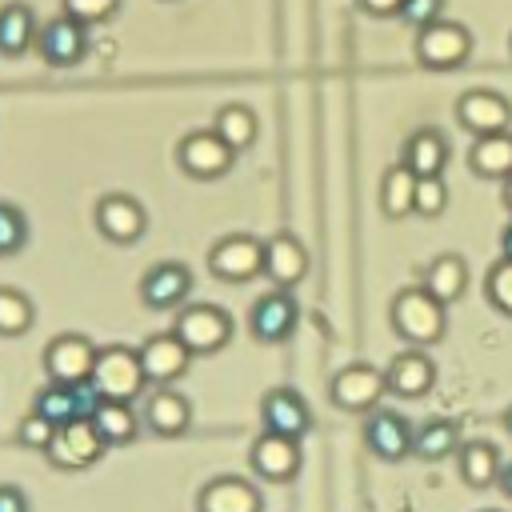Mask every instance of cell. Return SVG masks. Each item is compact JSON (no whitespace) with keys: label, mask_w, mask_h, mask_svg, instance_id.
Returning a JSON list of instances; mask_svg holds the SVG:
<instances>
[{"label":"cell","mask_w":512,"mask_h":512,"mask_svg":"<svg viewBox=\"0 0 512 512\" xmlns=\"http://www.w3.org/2000/svg\"><path fill=\"white\" fill-rule=\"evenodd\" d=\"M388 324L408 348H432L448 332V304H440L424 284H412L392 296Z\"/></svg>","instance_id":"obj_1"},{"label":"cell","mask_w":512,"mask_h":512,"mask_svg":"<svg viewBox=\"0 0 512 512\" xmlns=\"http://www.w3.org/2000/svg\"><path fill=\"white\" fill-rule=\"evenodd\" d=\"M172 332L184 340V348L192 356H216L220 348H228L236 324L220 304H184V308H176Z\"/></svg>","instance_id":"obj_2"},{"label":"cell","mask_w":512,"mask_h":512,"mask_svg":"<svg viewBox=\"0 0 512 512\" xmlns=\"http://www.w3.org/2000/svg\"><path fill=\"white\" fill-rule=\"evenodd\" d=\"M92 384L104 400H136L144 388H152L144 368H140V352L128 344H108L96 352Z\"/></svg>","instance_id":"obj_3"},{"label":"cell","mask_w":512,"mask_h":512,"mask_svg":"<svg viewBox=\"0 0 512 512\" xmlns=\"http://www.w3.org/2000/svg\"><path fill=\"white\" fill-rule=\"evenodd\" d=\"M416 64L428 68V72H448V68H460L468 56H472V32L456 20H436L428 28L416 32Z\"/></svg>","instance_id":"obj_4"},{"label":"cell","mask_w":512,"mask_h":512,"mask_svg":"<svg viewBox=\"0 0 512 512\" xmlns=\"http://www.w3.org/2000/svg\"><path fill=\"white\" fill-rule=\"evenodd\" d=\"M208 272L224 284H248L264 276V240L248 232H228L208 248Z\"/></svg>","instance_id":"obj_5"},{"label":"cell","mask_w":512,"mask_h":512,"mask_svg":"<svg viewBox=\"0 0 512 512\" xmlns=\"http://www.w3.org/2000/svg\"><path fill=\"white\" fill-rule=\"evenodd\" d=\"M384 392H388L384 368H372V364H364V360L344 364V368L332 372V380H328V400H332L340 412H356V416L380 408Z\"/></svg>","instance_id":"obj_6"},{"label":"cell","mask_w":512,"mask_h":512,"mask_svg":"<svg viewBox=\"0 0 512 512\" xmlns=\"http://www.w3.org/2000/svg\"><path fill=\"white\" fill-rule=\"evenodd\" d=\"M176 164H180V172L192 176V180H220V176L232 172L236 152H232L212 128H192V132H184L180 144H176Z\"/></svg>","instance_id":"obj_7"},{"label":"cell","mask_w":512,"mask_h":512,"mask_svg":"<svg viewBox=\"0 0 512 512\" xmlns=\"http://www.w3.org/2000/svg\"><path fill=\"white\" fill-rule=\"evenodd\" d=\"M104 452H108V444L100 440V432L92 428V420H68V424H60V428L52 432L48 448H44L48 464L60 468V472H84V468H92Z\"/></svg>","instance_id":"obj_8"},{"label":"cell","mask_w":512,"mask_h":512,"mask_svg":"<svg viewBox=\"0 0 512 512\" xmlns=\"http://www.w3.org/2000/svg\"><path fill=\"white\" fill-rule=\"evenodd\" d=\"M92 224H96V232H100L108 244L128 248V244H136V240L148 232V212H144V204H140L136 196H128V192H104V196L96 200V208H92Z\"/></svg>","instance_id":"obj_9"},{"label":"cell","mask_w":512,"mask_h":512,"mask_svg":"<svg viewBox=\"0 0 512 512\" xmlns=\"http://www.w3.org/2000/svg\"><path fill=\"white\" fill-rule=\"evenodd\" d=\"M300 464H304V452H300V440L296 436H280V432L260 428V436L248 448V468H252L256 480L288 484V480L300 476Z\"/></svg>","instance_id":"obj_10"},{"label":"cell","mask_w":512,"mask_h":512,"mask_svg":"<svg viewBox=\"0 0 512 512\" xmlns=\"http://www.w3.org/2000/svg\"><path fill=\"white\" fill-rule=\"evenodd\" d=\"M296 324H300V308L288 288H272L256 296V304L248 308V332L256 344H284L292 340Z\"/></svg>","instance_id":"obj_11"},{"label":"cell","mask_w":512,"mask_h":512,"mask_svg":"<svg viewBox=\"0 0 512 512\" xmlns=\"http://www.w3.org/2000/svg\"><path fill=\"white\" fill-rule=\"evenodd\" d=\"M100 392H96V384L92 380H84V384H56V380H48L40 392H36V400H32V412H40L52 428H60V424H68V420H88L96 408H100Z\"/></svg>","instance_id":"obj_12"},{"label":"cell","mask_w":512,"mask_h":512,"mask_svg":"<svg viewBox=\"0 0 512 512\" xmlns=\"http://www.w3.org/2000/svg\"><path fill=\"white\" fill-rule=\"evenodd\" d=\"M96 344L84 332H60L56 340H48L44 348V372L56 384H84L92 380V364H96Z\"/></svg>","instance_id":"obj_13"},{"label":"cell","mask_w":512,"mask_h":512,"mask_svg":"<svg viewBox=\"0 0 512 512\" xmlns=\"http://www.w3.org/2000/svg\"><path fill=\"white\" fill-rule=\"evenodd\" d=\"M456 124L472 136H496V132H512V104L492 92V88H472L456 100Z\"/></svg>","instance_id":"obj_14"},{"label":"cell","mask_w":512,"mask_h":512,"mask_svg":"<svg viewBox=\"0 0 512 512\" xmlns=\"http://www.w3.org/2000/svg\"><path fill=\"white\" fill-rule=\"evenodd\" d=\"M140 420H144V428L152 436L176 440V436H184L192 428V404L172 384H156V388H148V396L140 404Z\"/></svg>","instance_id":"obj_15"},{"label":"cell","mask_w":512,"mask_h":512,"mask_svg":"<svg viewBox=\"0 0 512 512\" xmlns=\"http://www.w3.org/2000/svg\"><path fill=\"white\" fill-rule=\"evenodd\" d=\"M412 432L416 428L396 408H372L364 416V444L384 464H400L404 456H412Z\"/></svg>","instance_id":"obj_16"},{"label":"cell","mask_w":512,"mask_h":512,"mask_svg":"<svg viewBox=\"0 0 512 512\" xmlns=\"http://www.w3.org/2000/svg\"><path fill=\"white\" fill-rule=\"evenodd\" d=\"M36 52L44 64L52 68H72L84 60L88 52V24L72 20V16H52L48 24H40V36H36Z\"/></svg>","instance_id":"obj_17"},{"label":"cell","mask_w":512,"mask_h":512,"mask_svg":"<svg viewBox=\"0 0 512 512\" xmlns=\"http://www.w3.org/2000/svg\"><path fill=\"white\" fill-rule=\"evenodd\" d=\"M188 292H192V268L180 264V260H160V264H152V268L140 276V300H144V308H152V312L184 308Z\"/></svg>","instance_id":"obj_18"},{"label":"cell","mask_w":512,"mask_h":512,"mask_svg":"<svg viewBox=\"0 0 512 512\" xmlns=\"http://www.w3.org/2000/svg\"><path fill=\"white\" fill-rule=\"evenodd\" d=\"M136 352H140V368H144V376H148V384H152V388H156V384H172V380H180V376L188 372V364L196 360L172 328H168V332L148 336Z\"/></svg>","instance_id":"obj_19"},{"label":"cell","mask_w":512,"mask_h":512,"mask_svg":"<svg viewBox=\"0 0 512 512\" xmlns=\"http://www.w3.org/2000/svg\"><path fill=\"white\" fill-rule=\"evenodd\" d=\"M260 428L304 440L312 432V408L296 388H268L260 396Z\"/></svg>","instance_id":"obj_20"},{"label":"cell","mask_w":512,"mask_h":512,"mask_svg":"<svg viewBox=\"0 0 512 512\" xmlns=\"http://www.w3.org/2000/svg\"><path fill=\"white\" fill-rule=\"evenodd\" d=\"M308 268H312V260H308L304 244L292 232H272L264 240V280L272 288H288L292 292L308 276Z\"/></svg>","instance_id":"obj_21"},{"label":"cell","mask_w":512,"mask_h":512,"mask_svg":"<svg viewBox=\"0 0 512 512\" xmlns=\"http://www.w3.org/2000/svg\"><path fill=\"white\" fill-rule=\"evenodd\" d=\"M384 380H388V392L400 396V400H420L432 392L436 384V364L428 356V348H404L388 360L384 368Z\"/></svg>","instance_id":"obj_22"},{"label":"cell","mask_w":512,"mask_h":512,"mask_svg":"<svg viewBox=\"0 0 512 512\" xmlns=\"http://www.w3.org/2000/svg\"><path fill=\"white\" fill-rule=\"evenodd\" d=\"M196 512H264V496L244 476H212L196 492Z\"/></svg>","instance_id":"obj_23"},{"label":"cell","mask_w":512,"mask_h":512,"mask_svg":"<svg viewBox=\"0 0 512 512\" xmlns=\"http://www.w3.org/2000/svg\"><path fill=\"white\" fill-rule=\"evenodd\" d=\"M92 428L100 432V440L108 448H124L140 436L144 420H140V408H132V400H100V408L88 416Z\"/></svg>","instance_id":"obj_24"},{"label":"cell","mask_w":512,"mask_h":512,"mask_svg":"<svg viewBox=\"0 0 512 512\" xmlns=\"http://www.w3.org/2000/svg\"><path fill=\"white\" fill-rule=\"evenodd\" d=\"M36 36H40V20L32 12V4L24 0H12L0 8V56L16 60L24 52L36 48Z\"/></svg>","instance_id":"obj_25"},{"label":"cell","mask_w":512,"mask_h":512,"mask_svg":"<svg viewBox=\"0 0 512 512\" xmlns=\"http://www.w3.org/2000/svg\"><path fill=\"white\" fill-rule=\"evenodd\" d=\"M448 156H452V148H448L444 132H436V128H416V132L404 140V152H400V160H404L416 176H444Z\"/></svg>","instance_id":"obj_26"},{"label":"cell","mask_w":512,"mask_h":512,"mask_svg":"<svg viewBox=\"0 0 512 512\" xmlns=\"http://www.w3.org/2000/svg\"><path fill=\"white\" fill-rule=\"evenodd\" d=\"M440 304H456L468 292V260L456 252H440L424 264V280H420Z\"/></svg>","instance_id":"obj_27"},{"label":"cell","mask_w":512,"mask_h":512,"mask_svg":"<svg viewBox=\"0 0 512 512\" xmlns=\"http://www.w3.org/2000/svg\"><path fill=\"white\" fill-rule=\"evenodd\" d=\"M500 448L488 440H464L456 448V472L468 488H492L500 480Z\"/></svg>","instance_id":"obj_28"},{"label":"cell","mask_w":512,"mask_h":512,"mask_svg":"<svg viewBox=\"0 0 512 512\" xmlns=\"http://www.w3.org/2000/svg\"><path fill=\"white\" fill-rule=\"evenodd\" d=\"M456 448H460V424L448 416H432L412 432V456L424 464H440L456 456Z\"/></svg>","instance_id":"obj_29"},{"label":"cell","mask_w":512,"mask_h":512,"mask_svg":"<svg viewBox=\"0 0 512 512\" xmlns=\"http://www.w3.org/2000/svg\"><path fill=\"white\" fill-rule=\"evenodd\" d=\"M468 168H472L480 180H508V176H512V132L472 136Z\"/></svg>","instance_id":"obj_30"},{"label":"cell","mask_w":512,"mask_h":512,"mask_svg":"<svg viewBox=\"0 0 512 512\" xmlns=\"http://www.w3.org/2000/svg\"><path fill=\"white\" fill-rule=\"evenodd\" d=\"M416 180H420V176H416L404 160H396V164L384 168V176H380V212H384L388 220H408V216H412Z\"/></svg>","instance_id":"obj_31"},{"label":"cell","mask_w":512,"mask_h":512,"mask_svg":"<svg viewBox=\"0 0 512 512\" xmlns=\"http://www.w3.org/2000/svg\"><path fill=\"white\" fill-rule=\"evenodd\" d=\"M212 132L240 156V152H248V148L256 144L260 120H256V112H252L248 104H224V108L216 112V120H212Z\"/></svg>","instance_id":"obj_32"},{"label":"cell","mask_w":512,"mask_h":512,"mask_svg":"<svg viewBox=\"0 0 512 512\" xmlns=\"http://www.w3.org/2000/svg\"><path fill=\"white\" fill-rule=\"evenodd\" d=\"M32 324H36V304H32L20 288L0 284V336H4V340L24 336Z\"/></svg>","instance_id":"obj_33"},{"label":"cell","mask_w":512,"mask_h":512,"mask_svg":"<svg viewBox=\"0 0 512 512\" xmlns=\"http://www.w3.org/2000/svg\"><path fill=\"white\" fill-rule=\"evenodd\" d=\"M484 300L512 320V260L508 256H496V264L484 272Z\"/></svg>","instance_id":"obj_34"},{"label":"cell","mask_w":512,"mask_h":512,"mask_svg":"<svg viewBox=\"0 0 512 512\" xmlns=\"http://www.w3.org/2000/svg\"><path fill=\"white\" fill-rule=\"evenodd\" d=\"M444 208H448V184H444V176H420V180H416L412 216L436 220V216H444Z\"/></svg>","instance_id":"obj_35"},{"label":"cell","mask_w":512,"mask_h":512,"mask_svg":"<svg viewBox=\"0 0 512 512\" xmlns=\"http://www.w3.org/2000/svg\"><path fill=\"white\" fill-rule=\"evenodd\" d=\"M24 244H28V216L16 204L0 200V256H16L24 252Z\"/></svg>","instance_id":"obj_36"},{"label":"cell","mask_w":512,"mask_h":512,"mask_svg":"<svg viewBox=\"0 0 512 512\" xmlns=\"http://www.w3.org/2000/svg\"><path fill=\"white\" fill-rule=\"evenodd\" d=\"M60 8H64V16H72V20H80V24H104V20H112L116 16V8H120V0H60Z\"/></svg>","instance_id":"obj_37"},{"label":"cell","mask_w":512,"mask_h":512,"mask_svg":"<svg viewBox=\"0 0 512 512\" xmlns=\"http://www.w3.org/2000/svg\"><path fill=\"white\" fill-rule=\"evenodd\" d=\"M396 16H400L404 24H412V28L420 32V28L436 24V20H444V0H404Z\"/></svg>","instance_id":"obj_38"},{"label":"cell","mask_w":512,"mask_h":512,"mask_svg":"<svg viewBox=\"0 0 512 512\" xmlns=\"http://www.w3.org/2000/svg\"><path fill=\"white\" fill-rule=\"evenodd\" d=\"M52 424L40 416V412H28L20 424H16V440L24 444V448H36V452H44L48 448V440H52Z\"/></svg>","instance_id":"obj_39"},{"label":"cell","mask_w":512,"mask_h":512,"mask_svg":"<svg viewBox=\"0 0 512 512\" xmlns=\"http://www.w3.org/2000/svg\"><path fill=\"white\" fill-rule=\"evenodd\" d=\"M0 512H32L24 488H16V484H0Z\"/></svg>","instance_id":"obj_40"},{"label":"cell","mask_w":512,"mask_h":512,"mask_svg":"<svg viewBox=\"0 0 512 512\" xmlns=\"http://www.w3.org/2000/svg\"><path fill=\"white\" fill-rule=\"evenodd\" d=\"M400 4H404V0H356V8L368 12V16H396Z\"/></svg>","instance_id":"obj_41"},{"label":"cell","mask_w":512,"mask_h":512,"mask_svg":"<svg viewBox=\"0 0 512 512\" xmlns=\"http://www.w3.org/2000/svg\"><path fill=\"white\" fill-rule=\"evenodd\" d=\"M496 488L504 492V500H512V464H504V468H500V480H496Z\"/></svg>","instance_id":"obj_42"},{"label":"cell","mask_w":512,"mask_h":512,"mask_svg":"<svg viewBox=\"0 0 512 512\" xmlns=\"http://www.w3.org/2000/svg\"><path fill=\"white\" fill-rule=\"evenodd\" d=\"M500 256H508L512 260V220L504 224V232H500Z\"/></svg>","instance_id":"obj_43"},{"label":"cell","mask_w":512,"mask_h":512,"mask_svg":"<svg viewBox=\"0 0 512 512\" xmlns=\"http://www.w3.org/2000/svg\"><path fill=\"white\" fill-rule=\"evenodd\" d=\"M500 184H504V192H500V196H504V208H508V216H512V176L500 180Z\"/></svg>","instance_id":"obj_44"},{"label":"cell","mask_w":512,"mask_h":512,"mask_svg":"<svg viewBox=\"0 0 512 512\" xmlns=\"http://www.w3.org/2000/svg\"><path fill=\"white\" fill-rule=\"evenodd\" d=\"M500 420H504V432H508V436H512V404H508V408H504V416H500Z\"/></svg>","instance_id":"obj_45"},{"label":"cell","mask_w":512,"mask_h":512,"mask_svg":"<svg viewBox=\"0 0 512 512\" xmlns=\"http://www.w3.org/2000/svg\"><path fill=\"white\" fill-rule=\"evenodd\" d=\"M508 52H512V36H508Z\"/></svg>","instance_id":"obj_46"}]
</instances>
